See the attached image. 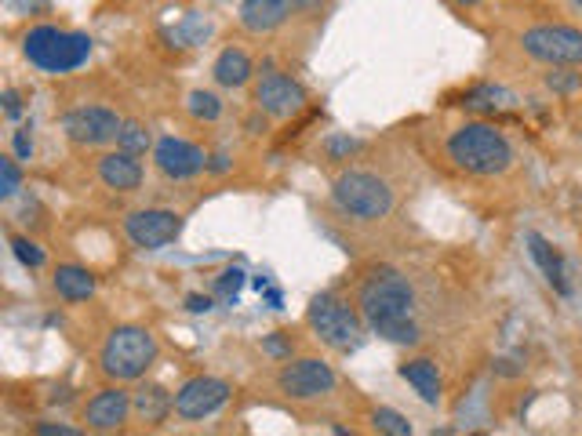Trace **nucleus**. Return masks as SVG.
Returning a JSON list of instances; mask_svg holds the SVG:
<instances>
[{
	"mask_svg": "<svg viewBox=\"0 0 582 436\" xmlns=\"http://www.w3.org/2000/svg\"><path fill=\"white\" fill-rule=\"evenodd\" d=\"M361 317L372 327L375 335L397 346H415L422 338L419 324L412 320L415 309V291L408 277H401L397 269H375L372 277L361 284Z\"/></svg>",
	"mask_w": 582,
	"mask_h": 436,
	"instance_id": "1",
	"label": "nucleus"
},
{
	"mask_svg": "<svg viewBox=\"0 0 582 436\" xmlns=\"http://www.w3.org/2000/svg\"><path fill=\"white\" fill-rule=\"evenodd\" d=\"M448 157H452L455 168L481 175V179H492V175H502L513 164V146L495 124L477 120V124H462L459 131H452Z\"/></svg>",
	"mask_w": 582,
	"mask_h": 436,
	"instance_id": "2",
	"label": "nucleus"
},
{
	"mask_svg": "<svg viewBox=\"0 0 582 436\" xmlns=\"http://www.w3.org/2000/svg\"><path fill=\"white\" fill-rule=\"evenodd\" d=\"M157 357H161V346H157L150 327L124 324L110 331V338H106V346L99 353V364L102 375L113 378V382H135L157 364Z\"/></svg>",
	"mask_w": 582,
	"mask_h": 436,
	"instance_id": "3",
	"label": "nucleus"
},
{
	"mask_svg": "<svg viewBox=\"0 0 582 436\" xmlns=\"http://www.w3.org/2000/svg\"><path fill=\"white\" fill-rule=\"evenodd\" d=\"M26 59L37 66L41 73L62 77V73L81 70L84 62L91 59V37L70 30H55V26H33L22 40Z\"/></svg>",
	"mask_w": 582,
	"mask_h": 436,
	"instance_id": "4",
	"label": "nucleus"
},
{
	"mask_svg": "<svg viewBox=\"0 0 582 436\" xmlns=\"http://www.w3.org/2000/svg\"><path fill=\"white\" fill-rule=\"evenodd\" d=\"M332 200L342 215L357 222H379L393 211V189L372 171H346L332 186Z\"/></svg>",
	"mask_w": 582,
	"mask_h": 436,
	"instance_id": "5",
	"label": "nucleus"
},
{
	"mask_svg": "<svg viewBox=\"0 0 582 436\" xmlns=\"http://www.w3.org/2000/svg\"><path fill=\"white\" fill-rule=\"evenodd\" d=\"M364 317H357V309L346 306L339 295H332V291H324V295H317L310 302V309H306V324L317 331V338L321 342H328L332 349H342V353H350V349L361 346V327Z\"/></svg>",
	"mask_w": 582,
	"mask_h": 436,
	"instance_id": "6",
	"label": "nucleus"
},
{
	"mask_svg": "<svg viewBox=\"0 0 582 436\" xmlns=\"http://www.w3.org/2000/svg\"><path fill=\"white\" fill-rule=\"evenodd\" d=\"M521 48L535 62L546 66H582V30L579 26H561V22H546L524 30Z\"/></svg>",
	"mask_w": 582,
	"mask_h": 436,
	"instance_id": "7",
	"label": "nucleus"
},
{
	"mask_svg": "<svg viewBox=\"0 0 582 436\" xmlns=\"http://www.w3.org/2000/svg\"><path fill=\"white\" fill-rule=\"evenodd\" d=\"M277 386L291 400H317V397H328L339 386V378H335L332 364H324L321 357H302V360H288L281 367Z\"/></svg>",
	"mask_w": 582,
	"mask_h": 436,
	"instance_id": "8",
	"label": "nucleus"
},
{
	"mask_svg": "<svg viewBox=\"0 0 582 436\" xmlns=\"http://www.w3.org/2000/svg\"><path fill=\"white\" fill-rule=\"evenodd\" d=\"M124 233H128V240L135 244V248L161 251L182 233V215L179 211H168V208L131 211V215L124 218Z\"/></svg>",
	"mask_w": 582,
	"mask_h": 436,
	"instance_id": "9",
	"label": "nucleus"
},
{
	"mask_svg": "<svg viewBox=\"0 0 582 436\" xmlns=\"http://www.w3.org/2000/svg\"><path fill=\"white\" fill-rule=\"evenodd\" d=\"M255 106H259L266 117L288 120V117H295V113H302V106H306V88H302L299 80L284 77V73L266 70L255 80Z\"/></svg>",
	"mask_w": 582,
	"mask_h": 436,
	"instance_id": "10",
	"label": "nucleus"
},
{
	"mask_svg": "<svg viewBox=\"0 0 582 436\" xmlns=\"http://www.w3.org/2000/svg\"><path fill=\"white\" fill-rule=\"evenodd\" d=\"M226 400H230V382L215 375H197L182 382V389L175 393V415L186 422H201V418L215 415Z\"/></svg>",
	"mask_w": 582,
	"mask_h": 436,
	"instance_id": "11",
	"label": "nucleus"
},
{
	"mask_svg": "<svg viewBox=\"0 0 582 436\" xmlns=\"http://www.w3.org/2000/svg\"><path fill=\"white\" fill-rule=\"evenodd\" d=\"M62 128H66V135L77 146H106V142H113L121 135L124 120L106 106H81L73 109V113H66Z\"/></svg>",
	"mask_w": 582,
	"mask_h": 436,
	"instance_id": "12",
	"label": "nucleus"
},
{
	"mask_svg": "<svg viewBox=\"0 0 582 436\" xmlns=\"http://www.w3.org/2000/svg\"><path fill=\"white\" fill-rule=\"evenodd\" d=\"M153 160H157L161 175H168V179H175V182L193 179V175H201V171L208 168L204 149L193 146V142H186V139H175V135H168V139H161L153 146Z\"/></svg>",
	"mask_w": 582,
	"mask_h": 436,
	"instance_id": "13",
	"label": "nucleus"
},
{
	"mask_svg": "<svg viewBox=\"0 0 582 436\" xmlns=\"http://www.w3.org/2000/svg\"><path fill=\"white\" fill-rule=\"evenodd\" d=\"M135 411V400L131 393H124L121 386H110L95 393V397L84 404V422L88 429H99V433H113V429H121L128 422V415Z\"/></svg>",
	"mask_w": 582,
	"mask_h": 436,
	"instance_id": "14",
	"label": "nucleus"
},
{
	"mask_svg": "<svg viewBox=\"0 0 582 436\" xmlns=\"http://www.w3.org/2000/svg\"><path fill=\"white\" fill-rule=\"evenodd\" d=\"M306 0H244L241 4V26L248 33H273L302 8Z\"/></svg>",
	"mask_w": 582,
	"mask_h": 436,
	"instance_id": "15",
	"label": "nucleus"
},
{
	"mask_svg": "<svg viewBox=\"0 0 582 436\" xmlns=\"http://www.w3.org/2000/svg\"><path fill=\"white\" fill-rule=\"evenodd\" d=\"M99 179L106 189H117V193H135L142 186V164L135 160V153H106L99 160Z\"/></svg>",
	"mask_w": 582,
	"mask_h": 436,
	"instance_id": "16",
	"label": "nucleus"
},
{
	"mask_svg": "<svg viewBox=\"0 0 582 436\" xmlns=\"http://www.w3.org/2000/svg\"><path fill=\"white\" fill-rule=\"evenodd\" d=\"M528 251H532V258L539 262L542 277L550 280V288L557 291V295H572V284H568V269H564L561 251L553 248L542 233H528Z\"/></svg>",
	"mask_w": 582,
	"mask_h": 436,
	"instance_id": "17",
	"label": "nucleus"
},
{
	"mask_svg": "<svg viewBox=\"0 0 582 436\" xmlns=\"http://www.w3.org/2000/svg\"><path fill=\"white\" fill-rule=\"evenodd\" d=\"M401 378L408 382V386L419 393L426 404H441V371H437V364L426 357H415V360H404L401 364Z\"/></svg>",
	"mask_w": 582,
	"mask_h": 436,
	"instance_id": "18",
	"label": "nucleus"
},
{
	"mask_svg": "<svg viewBox=\"0 0 582 436\" xmlns=\"http://www.w3.org/2000/svg\"><path fill=\"white\" fill-rule=\"evenodd\" d=\"M131 400H135V415H139V422H146V426H161L164 418L175 411V397H171L164 386H157V382L139 386L135 393H131Z\"/></svg>",
	"mask_w": 582,
	"mask_h": 436,
	"instance_id": "19",
	"label": "nucleus"
},
{
	"mask_svg": "<svg viewBox=\"0 0 582 436\" xmlns=\"http://www.w3.org/2000/svg\"><path fill=\"white\" fill-rule=\"evenodd\" d=\"M211 73H215V80H219L222 88H244V84L251 80V73H255V66H251L248 51L226 48L219 59H215Z\"/></svg>",
	"mask_w": 582,
	"mask_h": 436,
	"instance_id": "20",
	"label": "nucleus"
},
{
	"mask_svg": "<svg viewBox=\"0 0 582 436\" xmlns=\"http://www.w3.org/2000/svg\"><path fill=\"white\" fill-rule=\"evenodd\" d=\"M51 284H55L59 298H66V302H88L95 295V277L84 266H59Z\"/></svg>",
	"mask_w": 582,
	"mask_h": 436,
	"instance_id": "21",
	"label": "nucleus"
},
{
	"mask_svg": "<svg viewBox=\"0 0 582 436\" xmlns=\"http://www.w3.org/2000/svg\"><path fill=\"white\" fill-rule=\"evenodd\" d=\"M462 106L473 109V113H506V109L517 106V95L499 84H477V88L462 99Z\"/></svg>",
	"mask_w": 582,
	"mask_h": 436,
	"instance_id": "22",
	"label": "nucleus"
},
{
	"mask_svg": "<svg viewBox=\"0 0 582 436\" xmlns=\"http://www.w3.org/2000/svg\"><path fill=\"white\" fill-rule=\"evenodd\" d=\"M211 33H215V22H211L208 15L190 11V15H182V22L175 26V30H168V40L175 44V48H201Z\"/></svg>",
	"mask_w": 582,
	"mask_h": 436,
	"instance_id": "23",
	"label": "nucleus"
},
{
	"mask_svg": "<svg viewBox=\"0 0 582 436\" xmlns=\"http://www.w3.org/2000/svg\"><path fill=\"white\" fill-rule=\"evenodd\" d=\"M117 146L124 149V153H146V149L153 146V135H150V128L146 124H139V120H124V128H121V135H117Z\"/></svg>",
	"mask_w": 582,
	"mask_h": 436,
	"instance_id": "24",
	"label": "nucleus"
},
{
	"mask_svg": "<svg viewBox=\"0 0 582 436\" xmlns=\"http://www.w3.org/2000/svg\"><path fill=\"white\" fill-rule=\"evenodd\" d=\"M186 109H190V117L197 120H219L222 117V99L215 91H190V99H186Z\"/></svg>",
	"mask_w": 582,
	"mask_h": 436,
	"instance_id": "25",
	"label": "nucleus"
},
{
	"mask_svg": "<svg viewBox=\"0 0 582 436\" xmlns=\"http://www.w3.org/2000/svg\"><path fill=\"white\" fill-rule=\"evenodd\" d=\"M546 88H550L553 95H575V91L582 88V73H572L568 66H550Z\"/></svg>",
	"mask_w": 582,
	"mask_h": 436,
	"instance_id": "26",
	"label": "nucleus"
},
{
	"mask_svg": "<svg viewBox=\"0 0 582 436\" xmlns=\"http://www.w3.org/2000/svg\"><path fill=\"white\" fill-rule=\"evenodd\" d=\"M372 422H375V429H382V433H390V436H412V422L404 415H397V411H390V407H375Z\"/></svg>",
	"mask_w": 582,
	"mask_h": 436,
	"instance_id": "27",
	"label": "nucleus"
},
{
	"mask_svg": "<svg viewBox=\"0 0 582 436\" xmlns=\"http://www.w3.org/2000/svg\"><path fill=\"white\" fill-rule=\"evenodd\" d=\"M22 189V168L15 157H0V197L8 200Z\"/></svg>",
	"mask_w": 582,
	"mask_h": 436,
	"instance_id": "28",
	"label": "nucleus"
},
{
	"mask_svg": "<svg viewBox=\"0 0 582 436\" xmlns=\"http://www.w3.org/2000/svg\"><path fill=\"white\" fill-rule=\"evenodd\" d=\"M244 288V273L241 269H226L219 280H215V298H222L226 306H237V295Z\"/></svg>",
	"mask_w": 582,
	"mask_h": 436,
	"instance_id": "29",
	"label": "nucleus"
},
{
	"mask_svg": "<svg viewBox=\"0 0 582 436\" xmlns=\"http://www.w3.org/2000/svg\"><path fill=\"white\" fill-rule=\"evenodd\" d=\"M11 251H15V258H19L26 269H41L44 266V251L37 248L30 237H11Z\"/></svg>",
	"mask_w": 582,
	"mask_h": 436,
	"instance_id": "30",
	"label": "nucleus"
},
{
	"mask_svg": "<svg viewBox=\"0 0 582 436\" xmlns=\"http://www.w3.org/2000/svg\"><path fill=\"white\" fill-rule=\"evenodd\" d=\"M357 149H361V139H353V135H328V139H324L328 160H350Z\"/></svg>",
	"mask_w": 582,
	"mask_h": 436,
	"instance_id": "31",
	"label": "nucleus"
},
{
	"mask_svg": "<svg viewBox=\"0 0 582 436\" xmlns=\"http://www.w3.org/2000/svg\"><path fill=\"white\" fill-rule=\"evenodd\" d=\"M15 157L19 160H30L33 157V135H30V124H22L19 131H15Z\"/></svg>",
	"mask_w": 582,
	"mask_h": 436,
	"instance_id": "32",
	"label": "nucleus"
},
{
	"mask_svg": "<svg viewBox=\"0 0 582 436\" xmlns=\"http://www.w3.org/2000/svg\"><path fill=\"white\" fill-rule=\"evenodd\" d=\"M4 8L15 15H37V11H48V0H4Z\"/></svg>",
	"mask_w": 582,
	"mask_h": 436,
	"instance_id": "33",
	"label": "nucleus"
},
{
	"mask_svg": "<svg viewBox=\"0 0 582 436\" xmlns=\"http://www.w3.org/2000/svg\"><path fill=\"white\" fill-rule=\"evenodd\" d=\"M262 349H266V353H270V357H277V360H291V346L288 342H284V338H266V342H262Z\"/></svg>",
	"mask_w": 582,
	"mask_h": 436,
	"instance_id": "34",
	"label": "nucleus"
},
{
	"mask_svg": "<svg viewBox=\"0 0 582 436\" xmlns=\"http://www.w3.org/2000/svg\"><path fill=\"white\" fill-rule=\"evenodd\" d=\"M37 436H81V429L73 426H55V422H41V426L33 429Z\"/></svg>",
	"mask_w": 582,
	"mask_h": 436,
	"instance_id": "35",
	"label": "nucleus"
},
{
	"mask_svg": "<svg viewBox=\"0 0 582 436\" xmlns=\"http://www.w3.org/2000/svg\"><path fill=\"white\" fill-rule=\"evenodd\" d=\"M4 113H8L11 120L22 117V99L15 95V91H4Z\"/></svg>",
	"mask_w": 582,
	"mask_h": 436,
	"instance_id": "36",
	"label": "nucleus"
},
{
	"mask_svg": "<svg viewBox=\"0 0 582 436\" xmlns=\"http://www.w3.org/2000/svg\"><path fill=\"white\" fill-rule=\"evenodd\" d=\"M186 309H190V313H208L211 298L208 295H190V298H186Z\"/></svg>",
	"mask_w": 582,
	"mask_h": 436,
	"instance_id": "37",
	"label": "nucleus"
},
{
	"mask_svg": "<svg viewBox=\"0 0 582 436\" xmlns=\"http://www.w3.org/2000/svg\"><path fill=\"white\" fill-rule=\"evenodd\" d=\"M208 171H215V175L230 171V160H226V153H215V157H208Z\"/></svg>",
	"mask_w": 582,
	"mask_h": 436,
	"instance_id": "38",
	"label": "nucleus"
},
{
	"mask_svg": "<svg viewBox=\"0 0 582 436\" xmlns=\"http://www.w3.org/2000/svg\"><path fill=\"white\" fill-rule=\"evenodd\" d=\"M459 8H477V4H484V0H455Z\"/></svg>",
	"mask_w": 582,
	"mask_h": 436,
	"instance_id": "39",
	"label": "nucleus"
},
{
	"mask_svg": "<svg viewBox=\"0 0 582 436\" xmlns=\"http://www.w3.org/2000/svg\"><path fill=\"white\" fill-rule=\"evenodd\" d=\"M572 4H575V8H579V11H582V0H572Z\"/></svg>",
	"mask_w": 582,
	"mask_h": 436,
	"instance_id": "40",
	"label": "nucleus"
}]
</instances>
